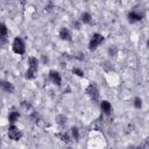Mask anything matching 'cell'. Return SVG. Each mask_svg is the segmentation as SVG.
Returning <instances> with one entry per match:
<instances>
[{
	"instance_id": "6da1fadb",
	"label": "cell",
	"mask_w": 149,
	"mask_h": 149,
	"mask_svg": "<svg viewBox=\"0 0 149 149\" xmlns=\"http://www.w3.org/2000/svg\"><path fill=\"white\" fill-rule=\"evenodd\" d=\"M12 49L17 55H23L24 54V51H26V44H24L23 40L20 36H17V37L14 38V41L12 43Z\"/></svg>"
},
{
	"instance_id": "7a4b0ae2",
	"label": "cell",
	"mask_w": 149,
	"mask_h": 149,
	"mask_svg": "<svg viewBox=\"0 0 149 149\" xmlns=\"http://www.w3.org/2000/svg\"><path fill=\"white\" fill-rule=\"evenodd\" d=\"M104 42V36L99 33H94L90 40V43H88V49L90 50H95L101 43Z\"/></svg>"
},
{
	"instance_id": "3957f363",
	"label": "cell",
	"mask_w": 149,
	"mask_h": 149,
	"mask_svg": "<svg viewBox=\"0 0 149 149\" xmlns=\"http://www.w3.org/2000/svg\"><path fill=\"white\" fill-rule=\"evenodd\" d=\"M85 92H86V94H87L93 101H98V99H99V90H98V87H97L94 84H90V85L86 87Z\"/></svg>"
},
{
	"instance_id": "277c9868",
	"label": "cell",
	"mask_w": 149,
	"mask_h": 149,
	"mask_svg": "<svg viewBox=\"0 0 149 149\" xmlns=\"http://www.w3.org/2000/svg\"><path fill=\"white\" fill-rule=\"evenodd\" d=\"M21 136H22V133H21V130L16 126H14V125L9 126V128H8V137L10 140L19 141L21 139Z\"/></svg>"
},
{
	"instance_id": "5b68a950",
	"label": "cell",
	"mask_w": 149,
	"mask_h": 149,
	"mask_svg": "<svg viewBox=\"0 0 149 149\" xmlns=\"http://www.w3.org/2000/svg\"><path fill=\"white\" fill-rule=\"evenodd\" d=\"M127 17H128V21H129L130 23H134V22H137V21H141V20H142L143 13H141V12H139V10H136V9H133V10H130V12L128 13Z\"/></svg>"
},
{
	"instance_id": "8992f818",
	"label": "cell",
	"mask_w": 149,
	"mask_h": 149,
	"mask_svg": "<svg viewBox=\"0 0 149 149\" xmlns=\"http://www.w3.org/2000/svg\"><path fill=\"white\" fill-rule=\"evenodd\" d=\"M49 78H50V80L55 85H58L59 86L62 84V77H61V74L56 70H50L49 71Z\"/></svg>"
},
{
	"instance_id": "52a82bcc",
	"label": "cell",
	"mask_w": 149,
	"mask_h": 149,
	"mask_svg": "<svg viewBox=\"0 0 149 149\" xmlns=\"http://www.w3.org/2000/svg\"><path fill=\"white\" fill-rule=\"evenodd\" d=\"M59 37L63 41H72V34H71L70 29L69 28H65V27H63L59 30Z\"/></svg>"
},
{
	"instance_id": "ba28073f",
	"label": "cell",
	"mask_w": 149,
	"mask_h": 149,
	"mask_svg": "<svg viewBox=\"0 0 149 149\" xmlns=\"http://www.w3.org/2000/svg\"><path fill=\"white\" fill-rule=\"evenodd\" d=\"M1 90L5 91V92H7V93H13L14 90H15V87H14V85H13L10 81L2 80V81H1Z\"/></svg>"
},
{
	"instance_id": "9c48e42d",
	"label": "cell",
	"mask_w": 149,
	"mask_h": 149,
	"mask_svg": "<svg viewBox=\"0 0 149 149\" xmlns=\"http://www.w3.org/2000/svg\"><path fill=\"white\" fill-rule=\"evenodd\" d=\"M100 107H101V111H102L105 114L109 115V114L112 113V105H111L109 101H107V100H102V101L100 102Z\"/></svg>"
},
{
	"instance_id": "30bf717a",
	"label": "cell",
	"mask_w": 149,
	"mask_h": 149,
	"mask_svg": "<svg viewBox=\"0 0 149 149\" xmlns=\"http://www.w3.org/2000/svg\"><path fill=\"white\" fill-rule=\"evenodd\" d=\"M0 29H1V35H0V40H1V44H5L6 41H7V34H8V30H7V27L5 23H1L0 24Z\"/></svg>"
},
{
	"instance_id": "8fae6325",
	"label": "cell",
	"mask_w": 149,
	"mask_h": 149,
	"mask_svg": "<svg viewBox=\"0 0 149 149\" xmlns=\"http://www.w3.org/2000/svg\"><path fill=\"white\" fill-rule=\"evenodd\" d=\"M28 65H29V68L28 69H30V70H33V71H37V69H38V61H37V58H35V57H29V59H28Z\"/></svg>"
},
{
	"instance_id": "7c38bea8",
	"label": "cell",
	"mask_w": 149,
	"mask_h": 149,
	"mask_svg": "<svg viewBox=\"0 0 149 149\" xmlns=\"http://www.w3.org/2000/svg\"><path fill=\"white\" fill-rule=\"evenodd\" d=\"M19 118H20V113L17 111H15V109H13L12 112H9V114H8V120H9L10 123L16 122Z\"/></svg>"
},
{
	"instance_id": "4fadbf2b",
	"label": "cell",
	"mask_w": 149,
	"mask_h": 149,
	"mask_svg": "<svg viewBox=\"0 0 149 149\" xmlns=\"http://www.w3.org/2000/svg\"><path fill=\"white\" fill-rule=\"evenodd\" d=\"M80 20H81V22H84V23H91V21H92V15H91V13L84 12V13L80 15Z\"/></svg>"
},
{
	"instance_id": "5bb4252c",
	"label": "cell",
	"mask_w": 149,
	"mask_h": 149,
	"mask_svg": "<svg viewBox=\"0 0 149 149\" xmlns=\"http://www.w3.org/2000/svg\"><path fill=\"white\" fill-rule=\"evenodd\" d=\"M56 136H57L61 141H63V142H65V143H69V142H70V137H69V135H68L65 132L57 133V134H56Z\"/></svg>"
},
{
	"instance_id": "9a60e30c",
	"label": "cell",
	"mask_w": 149,
	"mask_h": 149,
	"mask_svg": "<svg viewBox=\"0 0 149 149\" xmlns=\"http://www.w3.org/2000/svg\"><path fill=\"white\" fill-rule=\"evenodd\" d=\"M66 116L65 115H63V114H59V115H57L56 116V122L59 125V126H64V125H66Z\"/></svg>"
},
{
	"instance_id": "2e32d148",
	"label": "cell",
	"mask_w": 149,
	"mask_h": 149,
	"mask_svg": "<svg viewBox=\"0 0 149 149\" xmlns=\"http://www.w3.org/2000/svg\"><path fill=\"white\" fill-rule=\"evenodd\" d=\"M72 73H74L78 77H84V71L81 69H79V68H73L72 69Z\"/></svg>"
},
{
	"instance_id": "e0dca14e",
	"label": "cell",
	"mask_w": 149,
	"mask_h": 149,
	"mask_svg": "<svg viewBox=\"0 0 149 149\" xmlns=\"http://www.w3.org/2000/svg\"><path fill=\"white\" fill-rule=\"evenodd\" d=\"M24 74H26V78H27V79H34V78H35V71H33V70H30V69H28Z\"/></svg>"
},
{
	"instance_id": "ac0fdd59",
	"label": "cell",
	"mask_w": 149,
	"mask_h": 149,
	"mask_svg": "<svg viewBox=\"0 0 149 149\" xmlns=\"http://www.w3.org/2000/svg\"><path fill=\"white\" fill-rule=\"evenodd\" d=\"M134 106L136 108H141L142 107V99L140 97H135L134 98Z\"/></svg>"
},
{
	"instance_id": "d6986e66",
	"label": "cell",
	"mask_w": 149,
	"mask_h": 149,
	"mask_svg": "<svg viewBox=\"0 0 149 149\" xmlns=\"http://www.w3.org/2000/svg\"><path fill=\"white\" fill-rule=\"evenodd\" d=\"M71 133H72V136L74 137V140L79 139V129L77 127H72L71 128Z\"/></svg>"
},
{
	"instance_id": "ffe728a7",
	"label": "cell",
	"mask_w": 149,
	"mask_h": 149,
	"mask_svg": "<svg viewBox=\"0 0 149 149\" xmlns=\"http://www.w3.org/2000/svg\"><path fill=\"white\" fill-rule=\"evenodd\" d=\"M21 106H22V107H23L24 109H27V111L31 108V105H30V104H29L28 101H26V100H23V101H21Z\"/></svg>"
},
{
	"instance_id": "44dd1931",
	"label": "cell",
	"mask_w": 149,
	"mask_h": 149,
	"mask_svg": "<svg viewBox=\"0 0 149 149\" xmlns=\"http://www.w3.org/2000/svg\"><path fill=\"white\" fill-rule=\"evenodd\" d=\"M52 8H54V3L52 2H48L45 5V10H51Z\"/></svg>"
},
{
	"instance_id": "7402d4cb",
	"label": "cell",
	"mask_w": 149,
	"mask_h": 149,
	"mask_svg": "<svg viewBox=\"0 0 149 149\" xmlns=\"http://www.w3.org/2000/svg\"><path fill=\"white\" fill-rule=\"evenodd\" d=\"M129 149H144V147H142V146H132V147H129Z\"/></svg>"
},
{
	"instance_id": "603a6c76",
	"label": "cell",
	"mask_w": 149,
	"mask_h": 149,
	"mask_svg": "<svg viewBox=\"0 0 149 149\" xmlns=\"http://www.w3.org/2000/svg\"><path fill=\"white\" fill-rule=\"evenodd\" d=\"M144 144H146L147 148H149V137H147V139L144 140Z\"/></svg>"
},
{
	"instance_id": "cb8c5ba5",
	"label": "cell",
	"mask_w": 149,
	"mask_h": 149,
	"mask_svg": "<svg viewBox=\"0 0 149 149\" xmlns=\"http://www.w3.org/2000/svg\"><path fill=\"white\" fill-rule=\"evenodd\" d=\"M147 45H148V48H149V40L147 41Z\"/></svg>"
},
{
	"instance_id": "d4e9b609",
	"label": "cell",
	"mask_w": 149,
	"mask_h": 149,
	"mask_svg": "<svg viewBox=\"0 0 149 149\" xmlns=\"http://www.w3.org/2000/svg\"><path fill=\"white\" fill-rule=\"evenodd\" d=\"M65 149H72V148H71V147H66Z\"/></svg>"
}]
</instances>
